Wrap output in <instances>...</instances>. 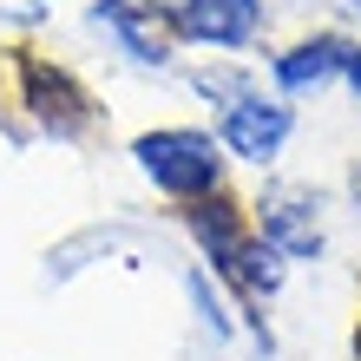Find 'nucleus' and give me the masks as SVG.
Here are the masks:
<instances>
[{"label":"nucleus","instance_id":"obj_10","mask_svg":"<svg viewBox=\"0 0 361 361\" xmlns=\"http://www.w3.org/2000/svg\"><path fill=\"white\" fill-rule=\"evenodd\" d=\"M47 13H53V0H0V20H13V27H39Z\"/></svg>","mask_w":361,"mask_h":361},{"label":"nucleus","instance_id":"obj_8","mask_svg":"<svg viewBox=\"0 0 361 361\" xmlns=\"http://www.w3.org/2000/svg\"><path fill=\"white\" fill-rule=\"evenodd\" d=\"M86 27L118 59H132L138 73H171L178 66V39L158 27V13L145 0H86Z\"/></svg>","mask_w":361,"mask_h":361},{"label":"nucleus","instance_id":"obj_1","mask_svg":"<svg viewBox=\"0 0 361 361\" xmlns=\"http://www.w3.org/2000/svg\"><path fill=\"white\" fill-rule=\"evenodd\" d=\"M178 217H184V237L197 243V257L210 263V276H217L224 289H237L243 309H257V302H269V295L283 289L289 263L257 237V224H250V197L217 190V197L178 204Z\"/></svg>","mask_w":361,"mask_h":361},{"label":"nucleus","instance_id":"obj_11","mask_svg":"<svg viewBox=\"0 0 361 361\" xmlns=\"http://www.w3.org/2000/svg\"><path fill=\"white\" fill-rule=\"evenodd\" d=\"M342 190H348V204L361 210V158H348V178H342Z\"/></svg>","mask_w":361,"mask_h":361},{"label":"nucleus","instance_id":"obj_2","mask_svg":"<svg viewBox=\"0 0 361 361\" xmlns=\"http://www.w3.org/2000/svg\"><path fill=\"white\" fill-rule=\"evenodd\" d=\"M132 164L171 204H197V197L230 190V152L217 145L210 125H152V132L132 138Z\"/></svg>","mask_w":361,"mask_h":361},{"label":"nucleus","instance_id":"obj_7","mask_svg":"<svg viewBox=\"0 0 361 361\" xmlns=\"http://www.w3.org/2000/svg\"><path fill=\"white\" fill-rule=\"evenodd\" d=\"M178 47L197 53H250L269 39V0H145Z\"/></svg>","mask_w":361,"mask_h":361},{"label":"nucleus","instance_id":"obj_4","mask_svg":"<svg viewBox=\"0 0 361 361\" xmlns=\"http://www.w3.org/2000/svg\"><path fill=\"white\" fill-rule=\"evenodd\" d=\"M7 73H13V105H20V112H27L47 138H59V145L92 138L99 99H92V86H86L73 66H59V59L33 53V47H13V53H7Z\"/></svg>","mask_w":361,"mask_h":361},{"label":"nucleus","instance_id":"obj_6","mask_svg":"<svg viewBox=\"0 0 361 361\" xmlns=\"http://www.w3.org/2000/svg\"><path fill=\"white\" fill-rule=\"evenodd\" d=\"M210 132H217V145L230 152V164L276 171L283 152H289V138H295V99H283L269 79H257L250 92H237L230 105L210 112Z\"/></svg>","mask_w":361,"mask_h":361},{"label":"nucleus","instance_id":"obj_3","mask_svg":"<svg viewBox=\"0 0 361 361\" xmlns=\"http://www.w3.org/2000/svg\"><path fill=\"white\" fill-rule=\"evenodd\" d=\"M263 79L295 105L322 99V92H348L361 105V33L355 27H309L263 59Z\"/></svg>","mask_w":361,"mask_h":361},{"label":"nucleus","instance_id":"obj_5","mask_svg":"<svg viewBox=\"0 0 361 361\" xmlns=\"http://www.w3.org/2000/svg\"><path fill=\"white\" fill-rule=\"evenodd\" d=\"M250 224L283 263H322L329 250V197L322 184L302 178H263V190L250 197Z\"/></svg>","mask_w":361,"mask_h":361},{"label":"nucleus","instance_id":"obj_9","mask_svg":"<svg viewBox=\"0 0 361 361\" xmlns=\"http://www.w3.org/2000/svg\"><path fill=\"white\" fill-rule=\"evenodd\" d=\"M184 289H190V302H197V315H204V329H210V335H230V329H237V322H230V309L217 302V289H210V276H204V269H190V276H184Z\"/></svg>","mask_w":361,"mask_h":361},{"label":"nucleus","instance_id":"obj_13","mask_svg":"<svg viewBox=\"0 0 361 361\" xmlns=\"http://www.w3.org/2000/svg\"><path fill=\"white\" fill-rule=\"evenodd\" d=\"M355 361H361V322H355Z\"/></svg>","mask_w":361,"mask_h":361},{"label":"nucleus","instance_id":"obj_12","mask_svg":"<svg viewBox=\"0 0 361 361\" xmlns=\"http://www.w3.org/2000/svg\"><path fill=\"white\" fill-rule=\"evenodd\" d=\"M342 13L355 20V33H361V0H342Z\"/></svg>","mask_w":361,"mask_h":361}]
</instances>
